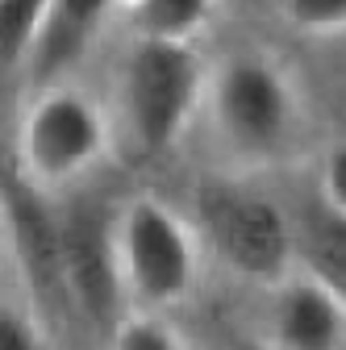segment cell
Instances as JSON below:
<instances>
[{"mask_svg": "<svg viewBox=\"0 0 346 350\" xmlns=\"http://www.w3.org/2000/svg\"><path fill=\"white\" fill-rule=\"evenodd\" d=\"M51 5L55 0H0V55H5L9 67L34 55Z\"/></svg>", "mask_w": 346, "mask_h": 350, "instance_id": "cell-12", "label": "cell"}, {"mask_svg": "<svg viewBox=\"0 0 346 350\" xmlns=\"http://www.w3.org/2000/svg\"><path fill=\"white\" fill-rule=\"evenodd\" d=\"M5 230L9 250L17 262V275L29 288V296L42 304L46 317H59L71 309L67 292V262H63V221L46 213L34 188L9 184L5 188Z\"/></svg>", "mask_w": 346, "mask_h": 350, "instance_id": "cell-6", "label": "cell"}, {"mask_svg": "<svg viewBox=\"0 0 346 350\" xmlns=\"http://www.w3.org/2000/svg\"><path fill=\"white\" fill-rule=\"evenodd\" d=\"M105 146V125L79 92L42 96L21 129V159L38 184H63Z\"/></svg>", "mask_w": 346, "mask_h": 350, "instance_id": "cell-4", "label": "cell"}, {"mask_svg": "<svg viewBox=\"0 0 346 350\" xmlns=\"http://www.w3.org/2000/svg\"><path fill=\"white\" fill-rule=\"evenodd\" d=\"M296 250L309 267V280L325 284L334 296L346 300V217L334 213L325 200L309 208L296 234Z\"/></svg>", "mask_w": 346, "mask_h": 350, "instance_id": "cell-10", "label": "cell"}, {"mask_svg": "<svg viewBox=\"0 0 346 350\" xmlns=\"http://www.w3.org/2000/svg\"><path fill=\"white\" fill-rule=\"evenodd\" d=\"M125 117L142 150H163L188 121L200 67L184 42H142L125 59Z\"/></svg>", "mask_w": 346, "mask_h": 350, "instance_id": "cell-3", "label": "cell"}, {"mask_svg": "<svg viewBox=\"0 0 346 350\" xmlns=\"http://www.w3.org/2000/svg\"><path fill=\"white\" fill-rule=\"evenodd\" d=\"M234 350H276V346L271 342H238Z\"/></svg>", "mask_w": 346, "mask_h": 350, "instance_id": "cell-17", "label": "cell"}, {"mask_svg": "<svg viewBox=\"0 0 346 350\" xmlns=\"http://www.w3.org/2000/svg\"><path fill=\"white\" fill-rule=\"evenodd\" d=\"M288 17L300 29H334L346 25V0H288Z\"/></svg>", "mask_w": 346, "mask_h": 350, "instance_id": "cell-14", "label": "cell"}, {"mask_svg": "<svg viewBox=\"0 0 346 350\" xmlns=\"http://www.w3.org/2000/svg\"><path fill=\"white\" fill-rule=\"evenodd\" d=\"M200 226L209 234V246L217 250V258L234 275L250 284L284 280L296 238L271 200L254 192H238V188H204Z\"/></svg>", "mask_w": 346, "mask_h": 350, "instance_id": "cell-2", "label": "cell"}, {"mask_svg": "<svg viewBox=\"0 0 346 350\" xmlns=\"http://www.w3.org/2000/svg\"><path fill=\"white\" fill-rule=\"evenodd\" d=\"M271 334L276 350H338L346 338V300L309 275L288 280L271 304Z\"/></svg>", "mask_w": 346, "mask_h": 350, "instance_id": "cell-8", "label": "cell"}, {"mask_svg": "<svg viewBox=\"0 0 346 350\" xmlns=\"http://www.w3.org/2000/svg\"><path fill=\"white\" fill-rule=\"evenodd\" d=\"M321 192H325V204L346 217V146H334V150L325 154Z\"/></svg>", "mask_w": 346, "mask_h": 350, "instance_id": "cell-15", "label": "cell"}, {"mask_svg": "<svg viewBox=\"0 0 346 350\" xmlns=\"http://www.w3.org/2000/svg\"><path fill=\"white\" fill-rule=\"evenodd\" d=\"M213 0H129V17L142 42H184L209 13Z\"/></svg>", "mask_w": 346, "mask_h": 350, "instance_id": "cell-11", "label": "cell"}, {"mask_svg": "<svg viewBox=\"0 0 346 350\" xmlns=\"http://www.w3.org/2000/svg\"><path fill=\"white\" fill-rule=\"evenodd\" d=\"M109 350H184V342L171 334L155 313H142V317H125L113 329V346Z\"/></svg>", "mask_w": 346, "mask_h": 350, "instance_id": "cell-13", "label": "cell"}, {"mask_svg": "<svg viewBox=\"0 0 346 350\" xmlns=\"http://www.w3.org/2000/svg\"><path fill=\"white\" fill-rule=\"evenodd\" d=\"M113 0H55L51 13H46V25L38 33V46H34V75L46 79L55 71H63L71 59L83 55V46L92 42L101 17L109 13Z\"/></svg>", "mask_w": 346, "mask_h": 350, "instance_id": "cell-9", "label": "cell"}, {"mask_svg": "<svg viewBox=\"0 0 346 350\" xmlns=\"http://www.w3.org/2000/svg\"><path fill=\"white\" fill-rule=\"evenodd\" d=\"M63 262L71 309L88 325H109L125 288L117 267V238L105 234V221L96 213H75L71 221H63Z\"/></svg>", "mask_w": 346, "mask_h": 350, "instance_id": "cell-7", "label": "cell"}, {"mask_svg": "<svg viewBox=\"0 0 346 350\" xmlns=\"http://www.w3.org/2000/svg\"><path fill=\"white\" fill-rule=\"evenodd\" d=\"M213 105H217V125L222 134L246 150H271L292 117V96L288 83L276 67H267L263 59H234L222 75H217V92H213Z\"/></svg>", "mask_w": 346, "mask_h": 350, "instance_id": "cell-5", "label": "cell"}, {"mask_svg": "<svg viewBox=\"0 0 346 350\" xmlns=\"http://www.w3.org/2000/svg\"><path fill=\"white\" fill-rule=\"evenodd\" d=\"M0 350H38V325L25 321L17 309L0 313Z\"/></svg>", "mask_w": 346, "mask_h": 350, "instance_id": "cell-16", "label": "cell"}, {"mask_svg": "<svg viewBox=\"0 0 346 350\" xmlns=\"http://www.w3.org/2000/svg\"><path fill=\"white\" fill-rule=\"evenodd\" d=\"M117 267L121 288L142 304V313H163L192 292L196 246L167 204L138 196L117 221Z\"/></svg>", "mask_w": 346, "mask_h": 350, "instance_id": "cell-1", "label": "cell"}]
</instances>
